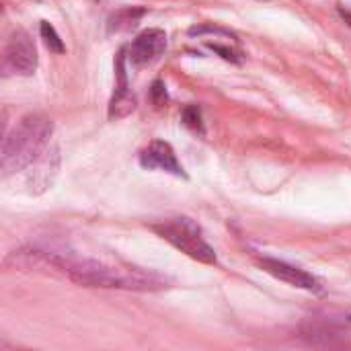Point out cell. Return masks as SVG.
<instances>
[{
	"instance_id": "cell-10",
	"label": "cell",
	"mask_w": 351,
	"mask_h": 351,
	"mask_svg": "<svg viewBox=\"0 0 351 351\" xmlns=\"http://www.w3.org/2000/svg\"><path fill=\"white\" fill-rule=\"evenodd\" d=\"M146 10L144 8H121L117 10L111 19H109V27L111 31H123V29H132L140 16L144 14Z\"/></svg>"
},
{
	"instance_id": "cell-1",
	"label": "cell",
	"mask_w": 351,
	"mask_h": 351,
	"mask_svg": "<svg viewBox=\"0 0 351 351\" xmlns=\"http://www.w3.org/2000/svg\"><path fill=\"white\" fill-rule=\"evenodd\" d=\"M25 253V251H23ZM27 263H47L68 274V278L86 288H115L130 292H158L171 288V280L158 271L142 269L128 263H105L97 259H80L72 253L33 247L27 253Z\"/></svg>"
},
{
	"instance_id": "cell-7",
	"label": "cell",
	"mask_w": 351,
	"mask_h": 351,
	"mask_svg": "<svg viewBox=\"0 0 351 351\" xmlns=\"http://www.w3.org/2000/svg\"><path fill=\"white\" fill-rule=\"evenodd\" d=\"M167 49V33L162 29L142 31L128 47V58L134 66H148L156 62Z\"/></svg>"
},
{
	"instance_id": "cell-12",
	"label": "cell",
	"mask_w": 351,
	"mask_h": 351,
	"mask_svg": "<svg viewBox=\"0 0 351 351\" xmlns=\"http://www.w3.org/2000/svg\"><path fill=\"white\" fill-rule=\"evenodd\" d=\"M183 123H185L191 132H195V134H199V136L206 134V132H204L202 111H199V107H195V105H189V107L183 109Z\"/></svg>"
},
{
	"instance_id": "cell-5",
	"label": "cell",
	"mask_w": 351,
	"mask_h": 351,
	"mask_svg": "<svg viewBox=\"0 0 351 351\" xmlns=\"http://www.w3.org/2000/svg\"><path fill=\"white\" fill-rule=\"evenodd\" d=\"M257 265L274 276L276 280L288 284V286H294L298 290H306V292H313V294H321L323 292V284L319 278H315L313 274L296 267V265H290L286 261H280V259H271V257H261L257 259Z\"/></svg>"
},
{
	"instance_id": "cell-4",
	"label": "cell",
	"mask_w": 351,
	"mask_h": 351,
	"mask_svg": "<svg viewBox=\"0 0 351 351\" xmlns=\"http://www.w3.org/2000/svg\"><path fill=\"white\" fill-rule=\"evenodd\" d=\"M37 68V51L33 45V39L29 37L27 31L16 29L6 45H4V56H2V72L4 76H31Z\"/></svg>"
},
{
	"instance_id": "cell-8",
	"label": "cell",
	"mask_w": 351,
	"mask_h": 351,
	"mask_svg": "<svg viewBox=\"0 0 351 351\" xmlns=\"http://www.w3.org/2000/svg\"><path fill=\"white\" fill-rule=\"evenodd\" d=\"M60 169V150L58 146H47V150L33 162V171L27 179V185L33 193H43L56 179Z\"/></svg>"
},
{
	"instance_id": "cell-14",
	"label": "cell",
	"mask_w": 351,
	"mask_h": 351,
	"mask_svg": "<svg viewBox=\"0 0 351 351\" xmlns=\"http://www.w3.org/2000/svg\"><path fill=\"white\" fill-rule=\"evenodd\" d=\"M339 14H341V19L348 23V27H351V10H346V8H339Z\"/></svg>"
},
{
	"instance_id": "cell-13",
	"label": "cell",
	"mask_w": 351,
	"mask_h": 351,
	"mask_svg": "<svg viewBox=\"0 0 351 351\" xmlns=\"http://www.w3.org/2000/svg\"><path fill=\"white\" fill-rule=\"evenodd\" d=\"M150 99L156 107H165L167 101H169V95H167V86L162 80H154L152 82V88H150Z\"/></svg>"
},
{
	"instance_id": "cell-3",
	"label": "cell",
	"mask_w": 351,
	"mask_h": 351,
	"mask_svg": "<svg viewBox=\"0 0 351 351\" xmlns=\"http://www.w3.org/2000/svg\"><path fill=\"white\" fill-rule=\"evenodd\" d=\"M152 230L160 239L171 243L175 249L185 253L187 257H191V259H195L199 263H206V265H216L218 263L216 251L202 237V230L193 220H189V218H169V220H165L160 224H154Z\"/></svg>"
},
{
	"instance_id": "cell-2",
	"label": "cell",
	"mask_w": 351,
	"mask_h": 351,
	"mask_svg": "<svg viewBox=\"0 0 351 351\" xmlns=\"http://www.w3.org/2000/svg\"><path fill=\"white\" fill-rule=\"evenodd\" d=\"M53 123L45 113H27L6 134L0 152L2 177H10L31 167L49 146Z\"/></svg>"
},
{
	"instance_id": "cell-15",
	"label": "cell",
	"mask_w": 351,
	"mask_h": 351,
	"mask_svg": "<svg viewBox=\"0 0 351 351\" xmlns=\"http://www.w3.org/2000/svg\"><path fill=\"white\" fill-rule=\"evenodd\" d=\"M257 2H271V0H257Z\"/></svg>"
},
{
	"instance_id": "cell-11",
	"label": "cell",
	"mask_w": 351,
	"mask_h": 351,
	"mask_svg": "<svg viewBox=\"0 0 351 351\" xmlns=\"http://www.w3.org/2000/svg\"><path fill=\"white\" fill-rule=\"evenodd\" d=\"M39 31H41L43 43L49 47V51H53V53H64V51H66L64 41L60 39V35H58V31L53 29V25H49L47 21H41Z\"/></svg>"
},
{
	"instance_id": "cell-16",
	"label": "cell",
	"mask_w": 351,
	"mask_h": 351,
	"mask_svg": "<svg viewBox=\"0 0 351 351\" xmlns=\"http://www.w3.org/2000/svg\"><path fill=\"white\" fill-rule=\"evenodd\" d=\"M350 321H351V317H350Z\"/></svg>"
},
{
	"instance_id": "cell-9",
	"label": "cell",
	"mask_w": 351,
	"mask_h": 351,
	"mask_svg": "<svg viewBox=\"0 0 351 351\" xmlns=\"http://www.w3.org/2000/svg\"><path fill=\"white\" fill-rule=\"evenodd\" d=\"M125 51H119V58H117V86H115V95L109 103V119H123L128 117L130 113L136 111L138 107V101L136 97L130 93L128 88V80H125Z\"/></svg>"
},
{
	"instance_id": "cell-6",
	"label": "cell",
	"mask_w": 351,
	"mask_h": 351,
	"mask_svg": "<svg viewBox=\"0 0 351 351\" xmlns=\"http://www.w3.org/2000/svg\"><path fill=\"white\" fill-rule=\"evenodd\" d=\"M138 160L148 171H162L173 177L187 179V173H185L183 165L179 162L173 146L165 140H152L148 146H144L138 154Z\"/></svg>"
}]
</instances>
